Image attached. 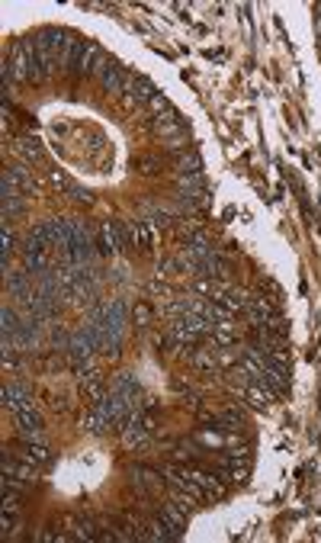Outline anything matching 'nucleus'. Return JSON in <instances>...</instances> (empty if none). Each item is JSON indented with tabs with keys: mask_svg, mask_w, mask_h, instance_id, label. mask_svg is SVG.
I'll list each match as a JSON object with an SVG mask.
<instances>
[{
	"mask_svg": "<svg viewBox=\"0 0 321 543\" xmlns=\"http://www.w3.org/2000/svg\"><path fill=\"white\" fill-rule=\"evenodd\" d=\"M71 344V334L64 332V325H52V347L55 351H62V347Z\"/></svg>",
	"mask_w": 321,
	"mask_h": 543,
	"instance_id": "nucleus-25",
	"label": "nucleus"
},
{
	"mask_svg": "<svg viewBox=\"0 0 321 543\" xmlns=\"http://www.w3.org/2000/svg\"><path fill=\"white\" fill-rule=\"evenodd\" d=\"M177 177H193V174H203V161H199L196 151H186L177 158Z\"/></svg>",
	"mask_w": 321,
	"mask_h": 543,
	"instance_id": "nucleus-15",
	"label": "nucleus"
},
{
	"mask_svg": "<svg viewBox=\"0 0 321 543\" xmlns=\"http://www.w3.org/2000/svg\"><path fill=\"white\" fill-rule=\"evenodd\" d=\"M87 48H90V42H84V39H71V46L64 48V55H62V68L68 71V74H81L84 58H87Z\"/></svg>",
	"mask_w": 321,
	"mask_h": 543,
	"instance_id": "nucleus-9",
	"label": "nucleus"
},
{
	"mask_svg": "<svg viewBox=\"0 0 321 543\" xmlns=\"http://www.w3.org/2000/svg\"><path fill=\"white\" fill-rule=\"evenodd\" d=\"M116 393L129 395V399L138 405V399H142V386L135 383V377H132V373H119V377H116Z\"/></svg>",
	"mask_w": 321,
	"mask_h": 543,
	"instance_id": "nucleus-16",
	"label": "nucleus"
},
{
	"mask_svg": "<svg viewBox=\"0 0 321 543\" xmlns=\"http://www.w3.org/2000/svg\"><path fill=\"white\" fill-rule=\"evenodd\" d=\"M13 421H16V428H20V440H46L39 408H32V412H16Z\"/></svg>",
	"mask_w": 321,
	"mask_h": 543,
	"instance_id": "nucleus-7",
	"label": "nucleus"
},
{
	"mask_svg": "<svg viewBox=\"0 0 321 543\" xmlns=\"http://www.w3.org/2000/svg\"><path fill=\"white\" fill-rule=\"evenodd\" d=\"M135 167H138V174L154 177V174L164 171V158H158V155H142V158H135Z\"/></svg>",
	"mask_w": 321,
	"mask_h": 543,
	"instance_id": "nucleus-21",
	"label": "nucleus"
},
{
	"mask_svg": "<svg viewBox=\"0 0 321 543\" xmlns=\"http://www.w3.org/2000/svg\"><path fill=\"white\" fill-rule=\"evenodd\" d=\"M129 225V244L138 251V254H151L154 244H158V235H154L151 222H125Z\"/></svg>",
	"mask_w": 321,
	"mask_h": 543,
	"instance_id": "nucleus-6",
	"label": "nucleus"
},
{
	"mask_svg": "<svg viewBox=\"0 0 321 543\" xmlns=\"http://www.w3.org/2000/svg\"><path fill=\"white\" fill-rule=\"evenodd\" d=\"M7 174L13 177V183H16L20 190H26V193H36V181L29 177L26 164H13V167H7Z\"/></svg>",
	"mask_w": 321,
	"mask_h": 543,
	"instance_id": "nucleus-19",
	"label": "nucleus"
},
{
	"mask_svg": "<svg viewBox=\"0 0 321 543\" xmlns=\"http://www.w3.org/2000/svg\"><path fill=\"white\" fill-rule=\"evenodd\" d=\"M107 315H103V354L119 357L123 354V332H125V318H129V306L125 299H103Z\"/></svg>",
	"mask_w": 321,
	"mask_h": 543,
	"instance_id": "nucleus-1",
	"label": "nucleus"
},
{
	"mask_svg": "<svg viewBox=\"0 0 321 543\" xmlns=\"http://www.w3.org/2000/svg\"><path fill=\"white\" fill-rule=\"evenodd\" d=\"M315 13H318V30H321V4H315Z\"/></svg>",
	"mask_w": 321,
	"mask_h": 543,
	"instance_id": "nucleus-29",
	"label": "nucleus"
},
{
	"mask_svg": "<svg viewBox=\"0 0 321 543\" xmlns=\"http://www.w3.org/2000/svg\"><path fill=\"white\" fill-rule=\"evenodd\" d=\"M0 399H4V408H10V412H32L36 408V395L29 393V386L23 383H7L4 389H0Z\"/></svg>",
	"mask_w": 321,
	"mask_h": 543,
	"instance_id": "nucleus-2",
	"label": "nucleus"
},
{
	"mask_svg": "<svg viewBox=\"0 0 321 543\" xmlns=\"http://www.w3.org/2000/svg\"><path fill=\"white\" fill-rule=\"evenodd\" d=\"M0 197H4V219H10V216H20V212H23L20 187L13 183V177H10L7 171H4V177H0Z\"/></svg>",
	"mask_w": 321,
	"mask_h": 543,
	"instance_id": "nucleus-8",
	"label": "nucleus"
},
{
	"mask_svg": "<svg viewBox=\"0 0 321 543\" xmlns=\"http://www.w3.org/2000/svg\"><path fill=\"white\" fill-rule=\"evenodd\" d=\"M168 110H170V103L164 93H154V97L148 100V119H158V116H164Z\"/></svg>",
	"mask_w": 321,
	"mask_h": 543,
	"instance_id": "nucleus-24",
	"label": "nucleus"
},
{
	"mask_svg": "<svg viewBox=\"0 0 321 543\" xmlns=\"http://www.w3.org/2000/svg\"><path fill=\"white\" fill-rule=\"evenodd\" d=\"M26 270L32 277H42L48 270V261H46V251H26Z\"/></svg>",
	"mask_w": 321,
	"mask_h": 543,
	"instance_id": "nucleus-22",
	"label": "nucleus"
},
{
	"mask_svg": "<svg viewBox=\"0 0 321 543\" xmlns=\"http://www.w3.org/2000/svg\"><path fill=\"white\" fill-rule=\"evenodd\" d=\"M23 450H26V460L36 463V466H46L48 463V447L42 440H23Z\"/></svg>",
	"mask_w": 321,
	"mask_h": 543,
	"instance_id": "nucleus-18",
	"label": "nucleus"
},
{
	"mask_svg": "<svg viewBox=\"0 0 321 543\" xmlns=\"http://www.w3.org/2000/svg\"><path fill=\"white\" fill-rule=\"evenodd\" d=\"M129 81H132V74H125V68L116 58H109L107 65H103V71H100V84H103V91L113 93V97H123L125 87H129Z\"/></svg>",
	"mask_w": 321,
	"mask_h": 543,
	"instance_id": "nucleus-4",
	"label": "nucleus"
},
{
	"mask_svg": "<svg viewBox=\"0 0 321 543\" xmlns=\"http://www.w3.org/2000/svg\"><path fill=\"white\" fill-rule=\"evenodd\" d=\"M245 402L254 408V412H270V405L276 402V395L270 393V389H267L264 383H251V386L245 389Z\"/></svg>",
	"mask_w": 321,
	"mask_h": 543,
	"instance_id": "nucleus-11",
	"label": "nucleus"
},
{
	"mask_svg": "<svg viewBox=\"0 0 321 543\" xmlns=\"http://www.w3.org/2000/svg\"><path fill=\"white\" fill-rule=\"evenodd\" d=\"M132 315H135V325H138V328H145V325L151 322V315H154V312H151V306H145V302H138Z\"/></svg>",
	"mask_w": 321,
	"mask_h": 543,
	"instance_id": "nucleus-27",
	"label": "nucleus"
},
{
	"mask_svg": "<svg viewBox=\"0 0 321 543\" xmlns=\"http://www.w3.org/2000/svg\"><path fill=\"white\" fill-rule=\"evenodd\" d=\"M148 129H151L158 138H164V142H170V138H180L186 136V119L180 113H174V110H168L164 116H158V119H148Z\"/></svg>",
	"mask_w": 321,
	"mask_h": 543,
	"instance_id": "nucleus-3",
	"label": "nucleus"
},
{
	"mask_svg": "<svg viewBox=\"0 0 321 543\" xmlns=\"http://www.w3.org/2000/svg\"><path fill=\"white\" fill-rule=\"evenodd\" d=\"M0 322H4V341H13V344H20V338H23V328H26V325H20V315H16L10 306H4V312H0Z\"/></svg>",
	"mask_w": 321,
	"mask_h": 543,
	"instance_id": "nucleus-14",
	"label": "nucleus"
},
{
	"mask_svg": "<svg viewBox=\"0 0 321 543\" xmlns=\"http://www.w3.org/2000/svg\"><path fill=\"white\" fill-rule=\"evenodd\" d=\"M64 190H68V193H71V197L77 199V203H84V206H90V203H93L90 190H84V187H81V183H74V181H71V183H68V187H64Z\"/></svg>",
	"mask_w": 321,
	"mask_h": 543,
	"instance_id": "nucleus-26",
	"label": "nucleus"
},
{
	"mask_svg": "<svg viewBox=\"0 0 321 543\" xmlns=\"http://www.w3.org/2000/svg\"><path fill=\"white\" fill-rule=\"evenodd\" d=\"M129 476H132V485H135V489H142V495H151V492L158 489V476L160 473H151L148 466H132Z\"/></svg>",
	"mask_w": 321,
	"mask_h": 543,
	"instance_id": "nucleus-13",
	"label": "nucleus"
},
{
	"mask_svg": "<svg viewBox=\"0 0 321 543\" xmlns=\"http://www.w3.org/2000/svg\"><path fill=\"white\" fill-rule=\"evenodd\" d=\"M186 514H190V511L177 505L174 498H168V502H160V505H158V518L168 524V530L174 534V540H180V537H184V530H186Z\"/></svg>",
	"mask_w": 321,
	"mask_h": 543,
	"instance_id": "nucleus-5",
	"label": "nucleus"
},
{
	"mask_svg": "<svg viewBox=\"0 0 321 543\" xmlns=\"http://www.w3.org/2000/svg\"><path fill=\"white\" fill-rule=\"evenodd\" d=\"M177 267H180V261H160V264H158V277H160V280H168L170 273L177 270Z\"/></svg>",
	"mask_w": 321,
	"mask_h": 543,
	"instance_id": "nucleus-28",
	"label": "nucleus"
},
{
	"mask_svg": "<svg viewBox=\"0 0 321 543\" xmlns=\"http://www.w3.org/2000/svg\"><path fill=\"white\" fill-rule=\"evenodd\" d=\"M154 84L148 77H132L129 87H125V106H138V103H148L154 97Z\"/></svg>",
	"mask_w": 321,
	"mask_h": 543,
	"instance_id": "nucleus-10",
	"label": "nucleus"
},
{
	"mask_svg": "<svg viewBox=\"0 0 321 543\" xmlns=\"http://www.w3.org/2000/svg\"><path fill=\"white\" fill-rule=\"evenodd\" d=\"M107 52L97 46V42H90V48H87V58H84V68H81V77H100V71H103V65H107Z\"/></svg>",
	"mask_w": 321,
	"mask_h": 543,
	"instance_id": "nucleus-12",
	"label": "nucleus"
},
{
	"mask_svg": "<svg viewBox=\"0 0 321 543\" xmlns=\"http://www.w3.org/2000/svg\"><path fill=\"white\" fill-rule=\"evenodd\" d=\"M177 187H180V193H206V181H203V174H193V177H177Z\"/></svg>",
	"mask_w": 321,
	"mask_h": 543,
	"instance_id": "nucleus-23",
	"label": "nucleus"
},
{
	"mask_svg": "<svg viewBox=\"0 0 321 543\" xmlns=\"http://www.w3.org/2000/svg\"><path fill=\"white\" fill-rule=\"evenodd\" d=\"M16 151H20L26 161H32V164H39V161H42V155H46L36 138H20V142H16Z\"/></svg>",
	"mask_w": 321,
	"mask_h": 543,
	"instance_id": "nucleus-20",
	"label": "nucleus"
},
{
	"mask_svg": "<svg viewBox=\"0 0 321 543\" xmlns=\"http://www.w3.org/2000/svg\"><path fill=\"white\" fill-rule=\"evenodd\" d=\"M81 424H84V431H93V434H103V431H109V428H113V421H109V418L103 415V412H100L97 405L90 408V415H87Z\"/></svg>",
	"mask_w": 321,
	"mask_h": 543,
	"instance_id": "nucleus-17",
	"label": "nucleus"
}]
</instances>
